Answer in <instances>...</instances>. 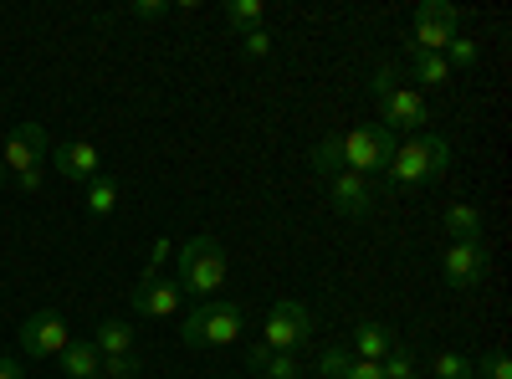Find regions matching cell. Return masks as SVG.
Listing matches in <instances>:
<instances>
[{
	"label": "cell",
	"instance_id": "52a82bcc",
	"mask_svg": "<svg viewBox=\"0 0 512 379\" xmlns=\"http://www.w3.org/2000/svg\"><path fill=\"white\" fill-rule=\"evenodd\" d=\"M47 164H52L67 185H93V180L103 175V149H98L93 139H62V144L47 154Z\"/></svg>",
	"mask_w": 512,
	"mask_h": 379
},
{
	"label": "cell",
	"instance_id": "8fae6325",
	"mask_svg": "<svg viewBox=\"0 0 512 379\" xmlns=\"http://www.w3.org/2000/svg\"><path fill=\"white\" fill-rule=\"evenodd\" d=\"M328 200H333L338 216L364 221L369 210H374V185H369L364 175H354V170H338V175L328 180Z\"/></svg>",
	"mask_w": 512,
	"mask_h": 379
},
{
	"label": "cell",
	"instance_id": "f546056e",
	"mask_svg": "<svg viewBox=\"0 0 512 379\" xmlns=\"http://www.w3.org/2000/svg\"><path fill=\"white\" fill-rule=\"evenodd\" d=\"M349 359H354V354H344V349H323V354H318V374H323V379H344Z\"/></svg>",
	"mask_w": 512,
	"mask_h": 379
},
{
	"label": "cell",
	"instance_id": "ffe728a7",
	"mask_svg": "<svg viewBox=\"0 0 512 379\" xmlns=\"http://www.w3.org/2000/svg\"><path fill=\"white\" fill-rule=\"evenodd\" d=\"M82 190H88V216L93 221H103V216H113V210H118V180L103 170L93 185H82Z\"/></svg>",
	"mask_w": 512,
	"mask_h": 379
},
{
	"label": "cell",
	"instance_id": "4fadbf2b",
	"mask_svg": "<svg viewBox=\"0 0 512 379\" xmlns=\"http://www.w3.org/2000/svg\"><path fill=\"white\" fill-rule=\"evenodd\" d=\"M62 374L67 379H103V354L93 349V339H72L62 354H57Z\"/></svg>",
	"mask_w": 512,
	"mask_h": 379
},
{
	"label": "cell",
	"instance_id": "7402d4cb",
	"mask_svg": "<svg viewBox=\"0 0 512 379\" xmlns=\"http://www.w3.org/2000/svg\"><path fill=\"white\" fill-rule=\"evenodd\" d=\"M410 72H415L420 82H431V88H446V82H451V67H446V57H436V52H410Z\"/></svg>",
	"mask_w": 512,
	"mask_h": 379
},
{
	"label": "cell",
	"instance_id": "6da1fadb",
	"mask_svg": "<svg viewBox=\"0 0 512 379\" xmlns=\"http://www.w3.org/2000/svg\"><path fill=\"white\" fill-rule=\"evenodd\" d=\"M231 277V257H226V246L216 236H190L180 246V262H175V282L180 292H190L195 303H210L216 292L226 287Z\"/></svg>",
	"mask_w": 512,
	"mask_h": 379
},
{
	"label": "cell",
	"instance_id": "e0dca14e",
	"mask_svg": "<svg viewBox=\"0 0 512 379\" xmlns=\"http://www.w3.org/2000/svg\"><path fill=\"white\" fill-rule=\"evenodd\" d=\"M441 226H446L451 241H482V210L466 205V200H456V205H446Z\"/></svg>",
	"mask_w": 512,
	"mask_h": 379
},
{
	"label": "cell",
	"instance_id": "d6986e66",
	"mask_svg": "<svg viewBox=\"0 0 512 379\" xmlns=\"http://www.w3.org/2000/svg\"><path fill=\"white\" fill-rule=\"evenodd\" d=\"M451 36H456V31L441 26V21H415V26H410V52H436V57H441V52L451 47Z\"/></svg>",
	"mask_w": 512,
	"mask_h": 379
},
{
	"label": "cell",
	"instance_id": "8d00e7d4",
	"mask_svg": "<svg viewBox=\"0 0 512 379\" xmlns=\"http://www.w3.org/2000/svg\"><path fill=\"white\" fill-rule=\"evenodd\" d=\"M11 185V175H6V164H0V190H6Z\"/></svg>",
	"mask_w": 512,
	"mask_h": 379
},
{
	"label": "cell",
	"instance_id": "f1b7e54d",
	"mask_svg": "<svg viewBox=\"0 0 512 379\" xmlns=\"http://www.w3.org/2000/svg\"><path fill=\"white\" fill-rule=\"evenodd\" d=\"M395 88H400L395 62H379V67H374V77H369V93H374V98H384V93H395Z\"/></svg>",
	"mask_w": 512,
	"mask_h": 379
},
{
	"label": "cell",
	"instance_id": "7a4b0ae2",
	"mask_svg": "<svg viewBox=\"0 0 512 379\" xmlns=\"http://www.w3.org/2000/svg\"><path fill=\"white\" fill-rule=\"evenodd\" d=\"M47 129L41 123H16V129L6 134V144H0V164H6V175L16 180L21 195H36L41 185H47Z\"/></svg>",
	"mask_w": 512,
	"mask_h": 379
},
{
	"label": "cell",
	"instance_id": "3957f363",
	"mask_svg": "<svg viewBox=\"0 0 512 379\" xmlns=\"http://www.w3.org/2000/svg\"><path fill=\"white\" fill-rule=\"evenodd\" d=\"M241 328H246V318H241L236 303L210 298V303H195V308L185 313L180 344H185V349H231V344L241 339Z\"/></svg>",
	"mask_w": 512,
	"mask_h": 379
},
{
	"label": "cell",
	"instance_id": "d4e9b609",
	"mask_svg": "<svg viewBox=\"0 0 512 379\" xmlns=\"http://www.w3.org/2000/svg\"><path fill=\"white\" fill-rule=\"evenodd\" d=\"M441 57H446V67H451V72H456V67H477L482 47H477V41H466V36H451V47H446Z\"/></svg>",
	"mask_w": 512,
	"mask_h": 379
},
{
	"label": "cell",
	"instance_id": "8992f818",
	"mask_svg": "<svg viewBox=\"0 0 512 379\" xmlns=\"http://www.w3.org/2000/svg\"><path fill=\"white\" fill-rule=\"evenodd\" d=\"M16 344H21V354H31V359H57V354L72 344V328H67V318H62L57 308H41V313H31V318L21 323Z\"/></svg>",
	"mask_w": 512,
	"mask_h": 379
},
{
	"label": "cell",
	"instance_id": "9a60e30c",
	"mask_svg": "<svg viewBox=\"0 0 512 379\" xmlns=\"http://www.w3.org/2000/svg\"><path fill=\"white\" fill-rule=\"evenodd\" d=\"M246 364L262 374V379H303V364H297L292 354H282V349H267V344H256L246 354Z\"/></svg>",
	"mask_w": 512,
	"mask_h": 379
},
{
	"label": "cell",
	"instance_id": "4316f807",
	"mask_svg": "<svg viewBox=\"0 0 512 379\" xmlns=\"http://www.w3.org/2000/svg\"><path fill=\"white\" fill-rule=\"evenodd\" d=\"M379 369H384V379H415V374H420V369H415V354L400 349V344L390 349V359H384Z\"/></svg>",
	"mask_w": 512,
	"mask_h": 379
},
{
	"label": "cell",
	"instance_id": "5b68a950",
	"mask_svg": "<svg viewBox=\"0 0 512 379\" xmlns=\"http://www.w3.org/2000/svg\"><path fill=\"white\" fill-rule=\"evenodd\" d=\"M262 344L267 349H282V354H297L303 344H313V313L303 303H292V298L272 303V313L262 323Z\"/></svg>",
	"mask_w": 512,
	"mask_h": 379
},
{
	"label": "cell",
	"instance_id": "d6a6232c",
	"mask_svg": "<svg viewBox=\"0 0 512 379\" xmlns=\"http://www.w3.org/2000/svg\"><path fill=\"white\" fill-rule=\"evenodd\" d=\"M477 374H482V379H512V359H507V354H492L487 364H477Z\"/></svg>",
	"mask_w": 512,
	"mask_h": 379
},
{
	"label": "cell",
	"instance_id": "83f0119b",
	"mask_svg": "<svg viewBox=\"0 0 512 379\" xmlns=\"http://www.w3.org/2000/svg\"><path fill=\"white\" fill-rule=\"evenodd\" d=\"M139 374H144V359H139V354L103 359V379H139Z\"/></svg>",
	"mask_w": 512,
	"mask_h": 379
},
{
	"label": "cell",
	"instance_id": "ac0fdd59",
	"mask_svg": "<svg viewBox=\"0 0 512 379\" xmlns=\"http://www.w3.org/2000/svg\"><path fill=\"white\" fill-rule=\"evenodd\" d=\"M338 170H344V134H323L313 144V175L318 180H333Z\"/></svg>",
	"mask_w": 512,
	"mask_h": 379
},
{
	"label": "cell",
	"instance_id": "5bb4252c",
	"mask_svg": "<svg viewBox=\"0 0 512 379\" xmlns=\"http://www.w3.org/2000/svg\"><path fill=\"white\" fill-rule=\"evenodd\" d=\"M395 349V333L384 323H359L354 328V359H369V364H384Z\"/></svg>",
	"mask_w": 512,
	"mask_h": 379
},
{
	"label": "cell",
	"instance_id": "e575fe53",
	"mask_svg": "<svg viewBox=\"0 0 512 379\" xmlns=\"http://www.w3.org/2000/svg\"><path fill=\"white\" fill-rule=\"evenodd\" d=\"M344 379H384V369H379V364H369V359H349Z\"/></svg>",
	"mask_w": 512,
	"mask_h": 379
},
{
	"label": "cell",
	"instance_id": "44dd1931",
	"mask_svg": "<svg viewBox=\"0 0 512 379\" xmlns=\"http://www.w3.org/2000/svg\"><path fill=\"white\" fill-rule=\"evenodd\" d=\"M262 16H267L262 0H226V26H231V31H241V36L262 26Z\"/></svg>",
	"mask_w": 512,
	"mask_h": 379
},
{
	"label": "cell",
	"instance_id": "2e32d148",
	"mask_svg": "<svg viewBox=\"0 0 512 379\" xmlns=\"http://www.w3.org/2000/svg\"><path fill=\"white\" fill-rule=\"evenodd\" d=\"M93 349H98L103 359H118V354H134V328H128L123 318H103V323L93 328Z\"/></svg>",
	"mask_w": 512,
	"mask_h": 379
},
{
	"label": "cell",
	"instance_id": "ba28073f",
	"mask_svg": "<svg viewBox=\"0 0 512 379\" xmlns=\"http://www.w3.org/2000/svg\"><path fill=\"white\" fill-rule=\"evenodd\" d=\"M379 123H384V129H405V134H425V129H431V103H425L415 88H395V93H384L379 98Z\"/></svg>",
	"mask_w": 512,
	"mask_h": 379
},
{
	"label": "cell",
	"instance_id": "4dcf8cb0",
	"mask_svg": "<svg viewBox=\"0 0 512 379\" xmlns=\"http://www.w3.org/2000/svg\"><path fill=\"white\" fill-rule=\"evenodd\" d=\"M241 47H246V57H267V52H272V31H267V26L246 31V36H241Z\"/></svg>",
	"mask_w": 512,
	"mask_h": 379
},
{
	"label": "cell",
	"instance_id": "836d02e7",
	"mask_svg": "<svg viewBox=\"0 0 512 379\" xmlns=\"http://www.w3.org/2000/svg\"><path fill=\"white\" fill-rule=\"evenodd\" d=\"M134 16L139 21H159V16H169V0H134Z\"/></svg>",
	"mask_w": 512,
	"mask_h": 379
},
{
	"label": "cell",
	"instance_id": "484cf974",
	"mask_svg": "<svg viewBox=\"0 0 512 379\" xmlns=\"http://www.w3.org/2000/svg\"><path fill=\"white\" fill-rule=\"evenodd\" d=\"M415 21H441V26H451V31H456L461 11H456V6H446V0H420V6H415Z\"/></svg>",
	"mask_w": 512,
	"mask_h": 379
},
{
	"label": "cell",
	"instance_id": "30bf717a",
	"mask_svg": "<svg viewBox=\"0 0 512 379\" xmlns=\"http://www.w3.org/2000/svg\"><path fill=\"white\" fill-rule=\"evenodd\" d=\"M441 272H446V282L461 287V292L482 287V277H487V246H482V241H451V246L441 251Z\"/></svg>",
	"mask_w": 512,
	"mask_h": 379
},
{
	"label": "cell",
	"instance_id": "d590c367",
	"mask_svg": "<svg viewBox=\"0 0 512 379\" xmlns=\"http://www.w3.org/2000/svg\"><path fill=\"white\" fill-rule=\"evenodd\" d=\"M0 379H31V374H26V364H21V359H11V354H6V359H0Z\"/></svg>",
	"mask_w": 512,
	"mask_h": 379
},
{
	"label": "cell",
	"instance_id": "cb8c5ba5",
	"mask_svg": "<svg viewBox=\"0 0 512 379\" xmlns=\"http://www.w3.org/2000/svg\"><path fill=\"white\" fill-rule=\"evenodd\" d=\"M431 369H436V379H477V364L466 359V354H451V349H446V354H436V364H431Z\"/></svg>",
	"mask_w": 512,
	"mask_h": 379
},
{
	"label": "cell",
	"instance_id": "277c9868",
	"mask_svg": "<svg viewBox=\"0 0 512 379\" xmlns=\"http://www.w3.org/2000/svg\"><path fill=\"white\" fill-rule=\"evenodd\" d=\"M395 134L384 129V123H364V129H354V134H344V170H354V175H379L384 164H390V154H395Z\"/></svg>",
	"mask_w": 512,
	"mask_h": 379
},
{
	"label": "cell",
	"instance_id": "9c48e42d",
	"mask_svg": "<svg viewBox=\"0 0 512 379\" xmlns=\"http://www.w3.org/2000/svg\"><path fill=\"white\" fill-rule=\"evenodd\" d=\"M384 175H390L395 190H420L425 180H436V175H431V154H425V139H420V134L400 139L395 154H390V164H384Z\"/></svg>",
	"mask_w": 512,
	"mask_h": 379
},
{
	"label": "cell",
	"instance_id": "74e56055",
	"mask_svg": "<svg viewBox=\"0 0 512 379\" xmlns=\"http://www.w3.org/2000/svg\"><path fill=\"white\" fill-rule=\"evenodd\" d=\"M415 379H420V374H415Z\"/></svg>",
	"mask_w": 512,
	"mask_h": 379
},
{
	"label": "cell",
	"instance_id": "603a6c76",
	"mask_svg": "<svg viewBox=\"0 0 512 379\" xmlns=\"http://www.w3.org/2000/svg\"><path fill=\"white\" fill-rule=\"evenodd\" d=\"M420 139H425V154H431V175L441 180V175L451 170V139H446V134H436V129H425Z\"/></svg>",
	"mask_w": 512,
	"mask_h": 379
},
{
	"label": "cell",
	"instance_id": "7c38bea8",
	"mask_svg": "<svg viewBox=\"0 0 512 379\" xmlns=\"http://www.w3.org/2000/svg\"><path fill=\"white\" fill-rule=\"evenodd\" d=\"M185 303V292L175 277H154V282H139L134 287V313L139 318H175Z\"/></svg>",
	"mask_w": 512,
	"mask_h": 379
},
{
	"label": "cell",
	"instance_id": "1f68e13d",
	"mask_svg": "<svg viewBox=\"0 0 512 379\" xmlns=\"http://www.w3.org/2000/svg\"><path fill=\"white\" fill-rule=\"evenodd\" d=\"M169 246H175V241H154V251H149V262H144V277H139V282H154V277L164 272V262H169Z\"/></svg>",
	"mask_w": 512,
	"mask_h": 379
}]
</instances>
